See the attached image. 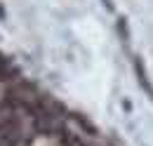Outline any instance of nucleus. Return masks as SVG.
Wrapping results in <instances>:
<instances>
[{"label": "nucleus", "mask_w": 153, "mask_h": 146, "mask_svg": "<svg viewBox=\"0 0 153 146\" xmlns=\"http://www.w3.org/2000/svg\"><path fill=\"white\" fill-rule=\"evenodd\" d=\"M21 139V130L12 118H0V146H17Z\"/></svg>", "instance_id": "obj_1"}, {"label": "nucleus", "mask_w": 153, "mask_h": 146, "mask_svg": "<svg viewBox=\"0 0 153 146\" xmlns=\"http://www.w3.org/2000/svg\"><path fill=\"white\" fill-rule=\"evenodd\" d=\"M64 144H66V146H85V142H80L78 137H73V134L66 132V134H64Z\"/></svg>", "instance_id": "obj_2"}]
</instances>
